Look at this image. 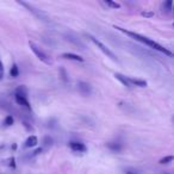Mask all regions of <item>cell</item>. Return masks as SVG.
<instances>
[{"mask_svg":"<svg viewBox=\"0 0 174 174\" xmlns=\"http://www.w3.org/2000/svg\"><path fill=\"white\" fill-rule=\"evenodd\" d=\"M173 161V156L169 155V156H166V157H163V159H161L160 160V163L161 165H167V163H169V162Z\"/></svg>","mask_w":174,"mask_h":174,"instance_id":"16","label":"cell"},{"mask_svg":"<svg viewBox=\"0 0 174 174\" xmlns=\"http://www.w3.org/2000/svg\"><path fill=\"white\" fill-rule=\"evenodd\" d=\"M60 72L62 73V76H61V78H62V80H63V81H67V73H66V71H65L63 68H61Z\"/></svg>","mask_w":174,"mask_h":174,"instance_id":"19","label":"cell"},{"mask_svg":"<svg viewBox=\"0 0 174 174\" xmlns=\"http://www.w3.org/2000/svg\"><path fill=\"white\" fill-rule=\"evenodd\" d=\"M13 122H14V119H13L12 116H7L6 118H5V120H4V124L6 126H10L13 124Z\"/></svg>","mask_w":174,"mask_h":174,"instance_id":"17","label":"cell"},{"mask_svg":"<svg viewBox=\"0 0 174 174\" xmlns=\"http://www.w3.org/2000/svg\"><path fill=\"white\" fill-rule=\"evenodd\" d=\"M78 87H79L80 93H81L82 96H90L91 93H92V87H91V85L87 84V82L80 81L78 84Z\"/></svg>","mask_w":174,"mask_h":174,"instance_id":"4","label":"cell"},{"mask_svg":"<svg viewBox=\"0 0 174 174\" xmlns=\"http://www.w3.org/2000/svg\"><path fill=\"white\" fill-rule=\"evenodd\" d=\"M126 174H140V173H137V172H132V171H128Z\"/></svg>","mask_w":174,"mask_h":174,"instance_id":"21","label":"cell"},{"mask_svg":"<svg viewBox=\"0 0 174 174\" xmlns=\"http://www.w3.org/2000/svg\"><path fill=\"white\" fill-rule=\"evenodd\" d=\"M37 143H38V140L36 136H29L25 141L24 147L25 148H32V147H36Z\"/></svg>","mask_w":174,"mask_h":174,"instance_id":"8","label":"cell"},{"mask_svg":"<svg viewBox=\"0 0 174 174\" xmlns=\"http://www.w3.org/2000/svg\"><path fill=\"white\" fill-rule=\"evenodd\" d=\"M108 147L111 150H113V151H119V150L122 149V145H120L119 143H116V142H111V143H108Z\"/></svg>","mask_w":174,"mask_h":174,"instance_id":"12","label":"cell"},{"mask_svg":"<svg viewBox=\"0 0 174 174\" xmlns=\"http://www.w3.org/2000/svg\"><path fill=\"white\" fill-rule=\"evenodd\" d=\"M142 16H143V17H148V18H150V17H153V16H154V13L148 12V11H143V12H142Z\"/></svg>","mask_w":174,"mask_h":174,"instance_id":"20","label":"cell"},{"mask_svg":"<svg viewBox=\"0 0 174 174\" xmlns=\"http://www.w3.org/2000/svg\"><path fill=\"white\" fill-rule=\"evenodd\" d=\"M114 76H116L117 80H119L120 82L124 85L125 87H131V85L129 82V78H126L125 75H123V74H120V73H116Z\"/></svg>","mask_w":174,"mask_h":174,"instance_id":"9","label":"cell"},{"mask_svg":"<svg viewBox=\"0 0 174 174\" xmlns=\"http://www.w3.org/2000/svg\"><path fill=\"white\" fill-rule=\"evenodd\" d=\"M10 75L12 76V78H17L19 75V71H18V67H17V65L14 63V65H12V67H11V71H10Z\"/></svg>","mask_w":174,"mask_h":174,"instance_id":"13","label":"cell"},{"mask_svg":"<svg viewBox=\"0 0 174 174\" xmlns=\"http://www.w3.org/2000/svg\"><path fill=\"white\" fill-rule=\"evenodd\" d=\"M172 6H173V1H166L162 4V7L166 8V12H171L172 11Z\"/></svg>","mask_w":174,"mask_h":174,"instance_id":"14","label":"cell"},{"mask_svg":"<svg viewBox=\"0 0 174 174\" xmlns=\"http://www.w3.org/2000/svg\"><path fill=\"white\" fill-rule=\"evenodd\" d=\"M3 78H4V65L0 61V80H3Z\"/></svg>","mask_w":174,"mask_h":174,"instance_id":"18","label":"cell"},{"mask_svg":"<svg viewBox=\"0 0 174 174\" xmlns=\"http://www.w3.org/2000/svg\"><path fill=\"white\" fill-rule=\"evenodd\" d=\"M14 94H18V96H22L24 97V98H28V88L25 86H19L18 88L16 90Z\"/></svg>","mask_w":174,"mask_h":174,"instance_id":"11","label":"cell"},{"mask_svg":"<svg viewBox=\"0 0 174 174\" xmlns=\"http://www.w3.org/2000/svg\"><path fill=\"white\" fill-rule=\"evenodd\" d=\"M29 47H30L31 50L34 51V54L38 57V60H41L42 62H44L45 65H53V60L49 57L48 54H47L44 50H42V49L37 45L36 43H34L30 41V42H29Z\"/></svg>","mask_w":174,"mask_h":174,"instance_id":"2","label":"cell"},{"mask_svg":"<svg viewBox=\"0 0 174 174\" xmlns=\"http://www.w3.org/2000/svg\"><path fill=\"white\" fill-rule=\"evenodd\" d=\"M105 4H106L108 7H112V8H119L120 7V5L118 3H114V1H111V0H106Z\"/></svg>","mask_w":174,"mask_h":174,"instance_id":"15","label":"cell"},{"mask_svg":"<svg viewBox=\"0 0 174 174\" xmlns=\"http://www.w3.org/2000/svg\"><path fill=\"white\" fill-rule=\"evenodd\" d=\"M69 147H71V149L73 151H76V153H85L87 150L86 145L84 143H81V142H71Z\"/></svg>","mask_w":174,"mask_h":174,"instance_id":"5","label":"cell"},{"mask_svg":"<svg viewBox=\"0 0 174 174\" xmlns=\"http://www.w3.org/2000/svg\"><path fill=\"white\" fill-rule=\"evenodd\" d=\"M129 82L132 86H138V87H145L147 86V81L144 80H140V79H134V78H129Z\"/></svg>","mask_w":174,"mask_h":174,"instance_id":"10","label":"cell"},{"mask_svg":"<svg viewBox=\"0 0 174 174\" xmlns=\"http://www.w3.org/2000/svg\"><path fill=\"white\" fill-rule=\"evenodd\" d=\"M86 36L88 37V38H90L91 41H92V42L94 43V44H96L97 47H98V48L100 49V50H102L103 53H104V54L106 55L108 57H110L111 60H113V61H117V56L114 55V53H113V51H111V50H110V49H108V47H106V45L104 44V43H102V42H100V41H99V40H98V38H96V37H94V36H92V35H88V34H87Z\"/></svg>","mask_w":174,"mask_h":174,"instance_id":"3","label":"cell"},{"mask_svg":"<svg viewBox=\"0 0 174 174\" xmlns=\"http://www.w3.org/2000/svg\"><path fill=\"white\" fill-rule=\"evenodd\" d=\"M114 29H117V30L120 31V32H123V34H125V35H128V36L135 38V40L138 41V42H141V43H143V44H145V45H148L149 48H153V49H155V50H157V51H160V53H163V54L169 56V57H172V56H173V54H172V51H171V50H168L167 48L162 47L161 44H159L157 42L153 41L151 38H148V37H145V36H142V35L136 34V32H132V31H128V30H125V29H123V28H119V26H114Z\"/></svg>","mask_w":174,"mask_h":174,"instance_id":"1","label":"cell"},{"mask_svg":"<svg viewBox=\"0 0 174 174\" xmlns=\"http://www.w3.org/2000/svg\"><path fill=\"white\" fill-rule=\"evenodd\" d=\"M62 57L66 59V60H72V61H78V62H82L84 59L81 56H79L76 54H73V53H63Z\"/></svg>","mask_w":174,"mask_h":174,"instance_id":"7","label":"cell"},{"mask_svg":"<svg viewBox=\"0 0 174 174\" xmlns=\"http://www.w3.org/2000/svg\"><path fill=\"white\" fill-rule=\"evenodd\" d=\"M14 99H16V103H17L18 105H20V106H24V108H29V110L31 108L30 103L28 100V98H24V97L18 96V94H14Z\"/></svg>","mask_w":174,"mask_h":174,"instance_id":"6","label":"cell"}]
</instances>
